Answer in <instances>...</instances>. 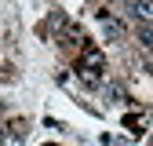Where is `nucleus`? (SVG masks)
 <instances>
[{
	"label": "nucleus",
	"instance_id": "obj_1",
	"mask_svg": "<svg viewBox=\"0 0 153 146\" xmlns=\"http://www.w3.org/2000/svg\"><path fill=\"white\" fill-rule=\"evenodd\" d=\"M76 73H80V80L88 88H99L102 84V73H106V55L95 48L91 40H84L80 55H76Z\"/></svg>",
	"mask_w": 153,
	"mask_h": 146
},
{
	"label": "nucleus",
	"instance_id": "obj_2",
	"mask_svg": "<svg viewBox=\"0 0 153 146\" xmlns=\"http://www.w3.org/2000/svg\"><path fill=\"white\" fill-rule=\"evenodd\" d=\"M0 135H4V142H11V146L22 142V135H26V121H22V117H18V121H7L4 128H0Z\"/></svg>",
	"mask_w": 153,
	"mask_h": 146
},
{
	"label": "nucleus",
	"instance_id": "obj_3",
	"mask_svg": "<svg viewBox=\"0 0 153 146\" xmlns=\"http://www.w3.org/2000/svg\"><path fill=\"white\" fill-rule=\"evenodd\" d=\"M146 124H149L146 113H124V128H128L131 135H142V132H146Z\"/></svg>",
	"mask_w": 153,
	"mask_h": 146
},
{
	"label": "nucleus",
	"instance_id": "obj_4",
	"mask_svg": "<svg viewBox=\"0 0 153 146\" xmlns=\"http://www.w3.org/2000/svg\"><path fill=\"white\" fill-rule=\"evenodd\" d=\"M102 22H106V36L109 40H124V26L117 22V18H102Z\"/></svg>",
	"mask_w": 153,
	"mask_h": 146
},
{
	"label": "nucleus",
	"instance_id": "obj_5",
	"mask_svg": "<svg viewBox=\"0 0 153 146\" xmlns=\"http://www.w3.org/2000/svg\"><path fill=\"white\" fill-rule=\"evenodd\" d=\"M128 11H135L139 18H146V22H149V18H153V4H131Z\"/></svg>",
	"mask_w": 153,
	"mask_h": 146
},
{
	"label": "nucleus",
	"instance_id": "obj_6",
	"mask_svg": "<svg viewBox=\"0 0 153 146\" xmlns=\"http://www.w3.org/2000/svg\"><path fill=\"white\" fill-rule=\"evenodd\" d=\"M149 146H153V139H149Z\"/></svg>",
	"mask_w": 153,
	"mask_h": 146
},
{
	"label": "nucleus",
	"instance_id": "obj_7",
	"mask_svg": "<svg viewBox=\"0 0 153 146\" xmlns=\"http://www.w3.org/2000/svg\"><path fill=\"white\" fill-rule=\"evenodd\" d=\"M48 146H51V142H48Z\"/></svg>",
	"mask_w": 153,
	"mask_h": 146
}]
</instances>
